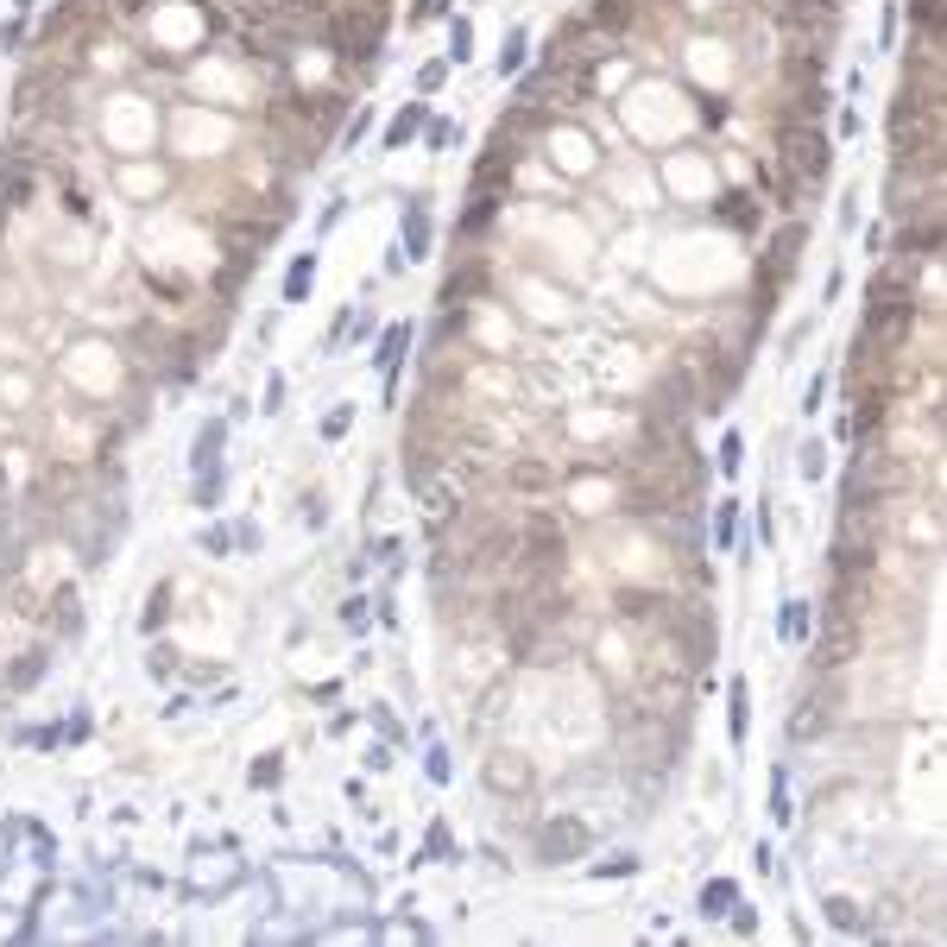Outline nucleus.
<instances>
[{"label":"nucleus","instance_id":"c756f323","mask_svg":"<svg viewBox=\"0 0 947 947\" xmlns=\"http://www.w3.org/2000/svg\"><path fill=\"white\" fill-rule=\"evenodd\" d=\"M165 600H171V588H158V594H152V600H146V632H152V626H158V619H165Z\"/></svg>","mask_w":947,"mask_h":947},{"label":"nucleus","instance_id":"6ab92c4d","mask_svg":"<svg viewBox=\"0 0 947 947\" xmlns=\"http://www.w3.org/2000/svg\"><path fill=\"white\" fill-rule=\"evenodd\" d=\"M417 127H423V102H411V108H405V114H398L392 127H386V146H405V139H411Z\"/></svg>","mask_w":947,"mask_h":947},{"label":"nucleus","instance_id":"cd10ccee","mask_svg":"<svg viewBox=\"0 0 947 947\" xmlns=\"http://www.w3.org/2000/svg\"><path fill=\"white\" fill-rule=\"evenodd\" d=\"M828 916H834V929H859V910H853L846 897H834V903H828Z\"/></svg>","mask_w":947,"mask_h":947},{"label":"nucleus","instance_id":"473e14b6","mask_svg":"<svg viewBox=\"0 0 947 947\" xmlns=\"http://www.w3.org/2000/svg\"><path fill=\"white\" fill-rule=\"evenodd\" d=\"M783 632H790V638H802V632H809V613H802V607H790V619H783Z\"/></svg>","mask_w":947,"mask_h":947},{"label":"nucleus","instance_id":"f257e3e1","mask_svg":"<svg viewBox=\"0 0 947 947\" xmlns=\"http://www.w3.org/2000/svg\"><path fill=\"white\" fill-rule=\"evenodd\" d=\"M828 171H834L828 133L815 120H783V184L815 190V184H828Z\"/></svg>","mask_w":947,"mask_h":947},{"label":"nucleus","instance_id":"b1692460","mask_svg":"<svg viewBox=\"0 0 947 947\" xmlns=\"http://www.w3.org/2000/svg\"><path fill=\"white\" fill-rule=\"evenodd\" d=\"M38 670H45V651H26V663L13 670V689H26V682H32Z\"/></svg>","mask_w":947,"mask_h":947},{"label":"nucleus","instance_id":"20e7f679","mask_svg":"<svg viewBox=\"0 0 947 947\" xmlns=\"http://www.w3.org/2000/svg\"><path fill=\"white\" fill-rule=\"evenodd\" d=\"M853 651H859V619H828L815 663H821V670H840V663H853Z\"/></svg>","mask_w":947,"mask_h":947},{"label":"nucleus","instance_id":"9d476101","mask_svg":"<svg viewBox=\"0 0 947 947\" xmlns=\"http://www.w3.org/2000/svg\"><path fill=\"white\" fill-rule=\"evenodd\" d=\"M543 127H550V114H543L537 102H518L506 120H499V133H506V139H537Z\"/></svg>","mask_w":947,"mask_h":947},{"label":"nucleus","instance_id":"a211bd4d","mask_svg":"<svg viewBox=\"0 0 947 947\" xmlns=\"http://www.w3.org/2000/svg\"><path fill=\"white\" fill-rule=\"evenodd\" d=\"M910 19H916V26H922V32H929V38H941V19H947V0H910Z\"/></svg>","mask_w":947,"mask_h":947},{"label":"nucleus","instance_id":"f3484780","mask_svg":"<svg viewBox=\"0 0 947 947\" xmlns=\"http://www.w3.org/2000/svg\"><path fill=\"white\" fill-rule=\"evenodd\" d=\"M493 215H499V190H474V209L461 215V228H468V234H480Z\"/></svg>","mask_w":947,"mask_h":947},{"label":"nucleus","instance_id":"ddd939ff","mask_svg":"<svg viewBox=\"0 0 947 947\" xmlns=\"http://www.w3.org/2000/svg\"><path fill=\"white\" fill-rule=\"evenodd\" d=\"M714 215L727 221V228H758V203H752L745 190H727V196L714 203Z\"/></svg>","mask_w":947,"mask_h":947},{"label":"nucleus","instance_id":"a878e982","mask_svg":"<svg viewBox=\"0 0 947 947\" xmlns=\"http://www.w3.org/2000/svg\"><path fill=\"white\" fill-rule=\"evenodd\" d=\"M739 455H745V442H739V436L720 442V474H739Z\"/></svg>","mask_w":947,"mask_h":947},{"label":"nucleus","instance_id":"7ed1b4c3","mask_svg":"<svg viewBox=\"0 0 947 947\" xmlns=\"http://www.w3.org/2000/svg\"><path fill=\"white\" fill-rule=\"evenodd\" d=\"M613 607H619V619H632V626H644V619L670 626L676 600H663V594H651V588H619V594H613Z\"/></svg>","mask_w":947,"mask_h":947},{"label":"nucleus","instance_id":"393cba45","mask_svg":"<svg viewBox=\"0 0 947 947\" xmlns=\"http://www.w3.org/2000/svg\"><path fill=\"white\" fill-rule=\"evenodd\" d=\"M468 45H474L468 19H455V32H449V57H455V64H461V57H468Z\"/></svg>","mask_w":947,"mask_h":947},{"label":"nucleus","instance_id":"423d86ee","mask_svg":"<svg viewBox=\"0 0 947 947\" xmlns=\"http://www.w3.org/2000/svg\"><path fill=\"white\" fill-rule=\"evenodd\" d=\"M575 853H588V828H581V821H550V828H543V859H575Z\"/></svg>","mask_w":947,"mask_h":947},{"label":"nucleus","instance_id":"4be33fe9","mask_svg":"<svg viewBox=\"0 0 947 947\" xmlns=\"http://www.w3.org/2000/svg\"><path fill=\"white\" fill-rule=\"evenodd\" d=\"M525 64V32H506V51H499V76H512Z\"/></svg>","mask_w":947,"mask_h":947},{"label":"nucleus","instance_id":"c85d7f7f","mask_svg":"<svg viewBox=\"0 0 947 947\" xmlns=\"http://www.w3.org/2000/svg\"><path fill=\"white\" fill-rule=\"evenodd\" d=\"M442 76H449V64H423V76H417V89L430 95V89H442Z\"/></svg>","mask_w":947,"mask_h":947},{"label":"nucleus","instance_id":"39448f33","mask_svg":"<svg viewBox=\"0 0 947 947\" xmlns=\"http://www.w3.org/2000/svg\"><path fill=\"white\" fill-rule=\"evenodd\" d=\"M506 487L512 493H550L556 487V468H550V461H537V455H518V461H506Z\"/></svg>","mask_w":947,"mask_h":947},{"label":"nucleus","instance_id":"4468645a","mask_svg":"<svg viewBox=\"0 0 947 947\" xmlns=\"http://www.w3.org/2000/svg\"><path fill=\"white\" fill-rule=\"evenodd\" d=\"M588 26H594V32H607V38H613V32H626V26H632V0H594Z\"/></svg>","mask_w":947,"mask_h":947},{"label":"nucleus","instance_id":"aec40b11","mask_svg":"<svg viewBox=\"0 0 947 947\" xmlns=\"http://www.w3.org/2000/svg\"><path fill=\"white\" fill-rule=\"evenodd\" d=\"M221 436H228V423H203V436H196V468H215Z\"/></svg>","mask_w":947,"mask_h":947},{"label":"nucleus","instance_id":"2eb2a0df","mask_svg":"<svg viewBox=\"0 0 947 947\" xmlns=\"http://www.w3.org/2000/svg\"><path fill=\"white\" fill-rule=\"evenodd\" d=\"M405 341H411L405 322H392V329L379 335V354H373V360H379V373H398V360H405Z\"/></svg>","mask_w":947,"mask_h":947},{"label":"nucleus","instance_id":"5701e85b","mask_svg":"<svg viewBox=\"0 0 947 947\" xmlns=\"http://www.w3.org/2000/svg\"><path fill=\"white\" fill-rule=\"evenodd\" d=\"M821 727H828V714H821V708H815V714H809V708H802V714L790 720V739H815Z\"/></svg>","mask_w":947,"mask_h":947},{"label":"nucleus","instance_id":"0eeeda50","mask_svg":"<svg viewBox=\"0 0 947 947\" xmlns=\"http://www.w3.org/2000/svg\"><path fill=\"white\" fill-rule=\"evenodd\" d=\"M0 196H7V203H26L32 196V158L26 152H7V165H0Z\"/></svg>","mask_w":947,"mask_h":947},{"label":"nucleus","instance_id":"dca6fc26","mask_svg":"<svg viewBox=\"0 0 947 947\" xmlns=\"http://www.w3.org/2000/svg\"><path fill=\"white\" fill-rule=\"evenodd\" d=\"M310 278H316V253H304V259L285 272V304H304V297H310Z\"/></svg>","mask_w":947,"mask_h":947},{"label":"nucleus","instance_id":"c9c22d12","mask_svg":"<svg viewBox=\"0 0 947 947\" xmlns=\"http://www.w3.org/2000/svg\"><path fill=\"white\" fill-rule=\"evenodd\" d=\"M266 13H291V0H266Z\"/></svg>","mask_w":947,"mask_h":947},{"label":"nucleus","instance_id":"1a4fd4ad","mask_svg":"<svg viewBox=\"0 0 947 947\" xmlns=\"http://www.w3.org/2000/svg\"><path fill=\"white\" fill-rule=\"evenodd\" d=\"M480 291H487V266H461V272H449V285H442V310L468 304V297H480Z\"/></svg>","mask_w":947,"mask_h":947},{"label":"nucleus","instance_id":"6e6552de","mask_svg":"<svg viewBox=\"0 0 947 947\" xmlns=\"http://www.w3.org/2000/svg\"><path fill=\"white\" fill-rule=\"evenodd\" d=\"M821 64H828V51H802V45L783 51V76H790L796 89H815L821 83Z\"/></svg>","mask_w":947,"mask_h":947},{"label":"nucleus","instance_id":"f8f14e48","mask_svg":"<svg viewBox=\"0 0 947 947\" xmlns=\"http://www.w3.org/2000/svg\"><path fill=\"white\" fill-rule=\"evenodd\" d=\"M487 783L493 790H531V771L512 752H499V758H487Z\"/></svg>","mask_w":947,"mask_h":947},{"label":"nucleus","instance_id":"2f4dec72","mask_svg":"<svg viewBox=\"0 0 947 947\" xmlns=\"http://www.w3.org/2000/svg\"><path fill=\"white\" fill-rule=\"evenodd\" d=\"M733 739H745V689L733 682Z\"/></svg>","mask_w":947,"mask_h":947},{"label":"nucleus","instance_id":"9b49d317","mask_svg":"<svg viewBox=\"0 0 947 947\" xmlns=\"http://www.w3.org/2000/svg\"><path fill=\"white\" fill-rule=\"evenodd\" d=\"M449 480H461V487H487V480H493V461L480 455V449H468V455L449 449Z\"/></svg>","mask_w":947,"mask_h":947},{"label":"nucleus","instance_id":"bb28decb","mask_svg":"<svg viewBox=\"0 0 947 947\" xmlns=\"http://www.w3.org/2000/svg\"><path fill=\"white\" fill-rule=\"evenodd\" d=\"M57 632H76V594H57Z\"/></svg>","mask_w":947,"mask_h":947},{"label":"nucleus","instance_id":"f704fd0d","mask_svg":"<svg viewBox=\"0 0 947 947\" xmlns=\"http://www.w3.org/2000/svg\"><path fill=\"white\" fill-rule=\"evenodd\" d=\"M436 13H442V0H417L411 7V19H436Z\"/></svg>","mask_w":947,"mask_h":947},{"label":"nucleus","instance_id":"412c9836","mask_svg":"<svg viewBox=\"0 0 947 947\" xmlns=\"http://www.w3.org/2000/svg\"><path fill=\"white\" fill-rule=\"evenodd\" d=\"M423 247H430V221H423V209H411V221H405V259H423Z\"/></svg>","mask_w":947,"mask_h":947},{"label":"nucleus","instance_id":"72a5a7b5","mask_svg":"<svg viewBox=\"0 0 947 947\" xmlns=\"http://www.w3.org/2000/svg\"><path fill=\"white\" fill-rule=\"evenodd\" d=\"M146 13V0H114V19H139Z\"/></svg>","mask_w":947,"mask_h":947},{"label":"nucleus","instance_id":"7c9ffc66","mask_svg":"<svg viewBox=\"0 0 947 947\" xmlns=\"http://www.w3.org/2000/svg\"><path fill=\"white\" fill-rule=\"evenodd\" d=\"M348 417H354L348 405H341V411H329V417H322V436H341V430H348Z\"/></svg>","mask_w":947,"mask_h":947},{"label":"nucleus","instance_id":"e433bc0d","mask_svg":"<svg viewBox=\"0 0 947 947\" xmlns=\"http://www.w3.org/2000/svg\"><path fill=\"white\" fill-rule=\"evenodd\" d=\"M777 7H783V0H777Z\"/></svg>","mask_w":947,"mask_h":947},{"label":"nucleus","instance_id":"f03ea898","mask_svg":"<svg viewBox=\"0 0 947 947\" xmlns=\"http://www.w3.org/2000/svg\"><path fill=\"white\" fill-rule=\"evenodd\" d=\"M512 165H518V139L493 133V146L480 152V165H474V190H506L512 184Z\"/></svg>","mask_w":947,"mask_h":947}]
</instances>
